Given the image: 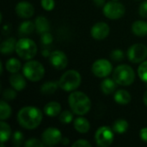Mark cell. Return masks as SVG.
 Here are the masks:
<instances>
[{
    "instance_id": "obj_41",
    "label": "cell",
    "mask_w": 147,
    "mask_h": 147,
    "mask_svg": "<svg viewBox=\"0 0 147 147\" xmlns=\"http://www.w3.org/2000/svg\"><path fill=\"white\" fill-rule=\"evenodd\" d=\"M50 54H51V53H50L49 50H47V49H43V50L41 51V55H42L43 57H45V58H49Z\"/></svg>"
},
{
    "instance_id": "obj_12",
    "label": "cell",
    "mask_w": 147,
    "mask_h": 147,
    "mask_svg": "<svg viewBox=\"0 0 147 147\" xmlns=\"http://www.w3.org/2000/svg\"><path fill=\"white\" fill-rule=\"evenodd\" d=\"M48 59L51 65L56 70H64L68 65V58L66 54L60 50L52 52Z\"/></svg>"
},
{
    "instance_id": "obj_8",
    "label": "cell",
    "mask_w": 147,
    "mask_h": 147,
    "mask_svg": "<svg viewBox=\"0 0 147 147\" xmlns=\"http://www.w3.org/2000/svg\"><path fill=\"white\" fill-rule=\"evenodd\" d=\"M113 128L108 126L99 127L95 134L96 144L100 147H108L112 145L115 140V134Z\"/></svg>"
},
{
    "instance_id": "obj_25",
    "label": "cell",
    "mask_w": 147,
    "mask_h": 147,
    "mask_svg": "<svg viewBox=\"0 0 147 147\" xmlns=\"http://www.w3.org/2000/svg\"><path fill=\"white\" fill-rule=\"evenodd\" d=\"M59 88V82L48 81L44 83L40 87V92L44 95H53Z\"/></svg>"
},
{
    "instance_id": "obj_22",
    "label": "cell",
    "mask_w": 147,
    "mask_h": 147,
    "mask_svg": "<svg viewBox=\"0 0 147 147\" xmlns=\"http://www.w3.org/2000/svg\"><path fill=\"white\" fill-rule=\"evenodd\" d=\"M116 82L114 80V78H105L102 83H101V90L105 95H110L114 92H115L116 90Z\"/></svg>"
},
{
    "instance_id": "obj_15",
    "label": "cell",
    "mask_w": 147,
    "mask_h": 147,
    "mask_svg": "<svg viewBox=\"0 0 147 147\" xmlns=\"http://www.w3.org/2000/svg\"><path fill=\"white\" fill-rule=\"evenodd\" d=\"M9 84L13 89H15L16 91H21L26 88L27 81L24 75H22L18 72L12 73V75L9 78Z\"/></svg>"
},
{
    "instance_id": "obj_38",
    "label": "cell",
    "mask_w": 147,
    "mask_h": 147,
    "mask_svg": "<svg viewBox=\"0 0 147 147\" xmlns=\"http://www.w3.org/2000/svg\"><path fill=\"white\" fill-rule=\"evenodd\" d=\"M92 145L86 140H78L72 144V147H91Z\"/></svg>"
},
{
    "instance_id": "obj_3",
    "label": "cell",
    "mask_w": 147,
    "mask_h": 147,
    "mask_svg": "<svg viewBox=\"0 0 147 147\" xmlns=\"http://www.w3.org/2000/svg\"><path fill=\"white\" fill-rule=\"evenodd\" d=\"M82 78L78 71L69 70L62 74L58 82L59 88H61L63 90L72 92L79 87Z\"/></svg>"
},
{
    "instance_id": "obj_1",
    "label": "cell",
    "mask_w": 147,
    "mask_h": 147,
    "mask_svg": "<svg viewBox=\"0 0 147 147\" xmlns=\"http://www.w3.org/2000/svg\"><path fill=\"white\" fill-rule=\"evenodd\" d=\"M43 119L41 111L34 106H26L22 108L17 114V121L19 125L28 130L37 128Z\"/></svg>"
},
{
    "instance_id": "obj_18",
    "label": "cell",
    "mask_w": 147,
    "mask_h": 147,
    "mask_svg": "<svg viewBox=\"0 0 147 147\" xmlns=\"http://www.w3.org/2000/svg\"><path fill=\"white\" fill-rule=\"evenodd\" d=\"M61 105L58 102H49L44 107V113L50 117H55L61 113Z\"/></svg>"
},
{
    "instance_id": "obj_31",
    "label": "cell",
    "mask_w": 147,
    "mask_h": 147,
    "mask_svg": "<svg viewBox=\"0 0 147 147\" xmlns=\"http://www.w3.org/2000/svg\"><path fill=\"white\" fill-rule=\"evenodd\" d=\"M138 75L143 82L147 83V60L141 62L139 65Z\"/></svg>"
},
{
    "instance_id": "obj_20",
    "label": "cell",
    "mask_w": 147,
    "mask_h": 147,
    "mask_svg": "<svg viewBox=\"0 0 147 147\" xmlns=\"http://www.w3.org/2000/svg\"><path fill=\"white\" fill-rule=\"evenodd\" d=\"M16 42H17V40L13 37H9V38L4 40L1 43L0 52L3 54H10V53H12L14 51H16Z\"/></svg>"
},
{
    "instance_id": "obj_21",
    "label": "cell",
    "mask_w": 147,
    "mask_h": 147,
    "mask_svg": "<svg viewBox=\"0 0 147 147\" xmlns=\"http://www.w3.org/2000/svg\"><path fill=\"white\" fill-rule=\"evenodd\" d=\"M133 33L139 37H145L147 35V22L138 20L132 24Z\"/></svg>"
},
{
    "instance_id": "obj_17",
    "label": "cell",
    "mask_w": 147,
    "mask_h": 147,
    "mask_svg": "<svg viewBox=\"0 0 147 147\" xmlns=\"http://www.w3.org/2000/svg\"><path fill=\"white\" fill-rule=\"evenodd\" d=\"M34 25H35V30L37 33L42 34L46 32H49L50 29V24L49 21L47 17L43 16H39L34 20Z\"/></svg>"
},
{
    "instance_id": "obj_39",
    "label": "cell",
    "mask_w": 147,
    "mask_h": 147,
    "mask_svg": "<svg viewBox=\"0 0 147 147\" xmlns=\"http://www.w3.org/2000/svg\"><path fill=\"white\" fill-rule=\"evenodd\" d=\"M140 136L142 141L147 143V127H143L140 132Z\"/></svg>"
},
{
    "instance_id": "obj_37",
    "label": "cell",
    "mask_w": 147,
    "mask_h": 147,
    "mask_svg": "<svg viewBox=\"0 0 147 147\" xmlns=\"http://www.w3.org/2000/svg\"><path fill=\"white\" fill-rule=\"evenodd\" d=\"M139 14L142 18H147V0L140 3L139 8Z\"/></svg>"
},
{
    "instance_id": "obj_13",
    "label": "cell",
    "mask_w": 147,
    "mask_h": 147,
    "mask_svg": "<svg viewBox=\"0 0 147 147\" xmlns=\"http://www.w3.org/2000/svg\"><path fill=\"white\" fill-rule=\"evenodd\" d=\"M110 32V27L108 23L104 22H99L93 25L90 30L91 36L97 40H102L106 39Z\"/></svg>"
},
{
    "instance_id": "obj_45",
    "label": "cell",
    "mask_w": 147,
    "mask_h": 147,
    "mask_svg": "<svg viewBox=\"0 0 147 147\" xmlns=\"http://www.w3.org/2000/svg\"><path fill=\"white\" fill-rule=\"evenodd\" d=\"M113 1H119V0H113Z\"/></svg>"
},
{
    "instance_id": "obj_24",
    "label": "cell",
    "mask_w": 147,
    "mask_h": 147,
    "mask_svg": "<svg viewBox=\"0 0 147 147\" xmlns=\"http://www.w3.org/2000/svg\"><path fill=\"white\" fill-rule=\"evenodd\" d=\"M35 28V25L31 21H24L18 27V34L20 35H29Z\"/></svg>"
},
{
    "instance_id": "obj_2",
    "label": "cell",
    "mask_w": 147,
    "mask_h": 147,
    "mask_svg": "<svg viewBox=\"0 0 147 147\" xmlns=\"http://www.w3.org/2000/svg\"><path fill=\"white\" fill-rule=\"evenodd\" d=\"M68 103L71 110L77 115H86L91 108L90 97L82 91H72L68 96Z\"/></svg>"
},
{
    "instance_id": "obj_33",
    "label": "cell",
    "mask_w": 147,
    "mask_h": 147,
    "mask_svg": "<svg viewBox=\"0 0 147 147\" xmlns=\"http://www.w3.org/2000/svg\"><path fill=\"white\" fill-rule=\"evenodd\" d=\"M110 58L111 59H113L114 61L119 62L123 60L124 59V53L121 49H114L111 53H110Z\"/></svg>"
},
{
    "instance_id": "obj_26",
    "label": "cell",
    "mask_w": 147,
    "mask_h": 147,
    "mask_svg": "<svg viewBox=\"0 0 147 147\" xmlns=\"http://www.w3.org/2000/svg\"><path fill=\"white\" fill-rule=\"evenodd\" d=\"M5 68L11 74L12 73H16V72H18L21 70L22 63L16 58H10L5 63Z\"/></svg>"
},
{
    "instance_id": "obj_30",
    "label": "cell",
    "mask_w": 147,
    "mask_h": 147,
    "mask_svg": "<svg viewBox=\"0 0 147 147\" xmlns=\"http://www.w3.org/2000/svg\"><path fill=\"white\" fill-rule=\"evenodd\" d=\"M11 140H12V145L16 147L21 146L22 145V142L24 140V136L23 134L21 131H16L12 135H11Z\"/></svg>"
},
{
    "instance_id": "obj_6",
    "label": "cell",
    "mask_w": 147,
    "mask_h": 147,
    "mask_svg": "<svg viewBox=\"0 0 147 147\" xmlns=\"http://www.w3.org/2000/svg\"><path fill=\"white\" fill-rule=\"evenodd\" d=\"M22 72L25 78L31 82H38L45 75V68L41 63L37 60L29 59L22 67Z\"/></svg>"
},
{
    "instance_id": "obj_35",
    "label": "cell",
    "mask_w": 147,
    "mask_h": 147,
    "mask_svg": "<svg viewBox=\"0 0 147 147\" xmlns=\"http://www.w3.org/2000/svg\"><path fill=\"white\" fill-rule=\"evenodd\" d=\"M53 41V37L51 33L46 32V33L41 34V36H40V42L44 46H48V45L52 44Z\"/></svg>"
},
{
    "instance_id": "obj_36",
    "label": "cell",
    "mask_w": 147,
    "mask_h": 147,
    "mask_svg": "<svg viewBox=\"0 0 147 147\" xmlns=\"http://www.w3.org/2000/svg\"><path fill=\"white\" fill-rule=\"evenodd\" d=\"M41 7L47 10V11H51L54 9L55 6V2L54 0H41L40 1Z\"/></svg>"
},
{
    "instance_id": "obj_11",
    "label": "cell",
    "mask_w": 147,
    "mask_h": 147,
    "mask_svg": "<svg viewBox=\"0 0 147 147\" xmlns=\"http://www.w3.org/2000/svg\"><path fill=\"white\" fill-rule=\"evenodd\" d=\"M62 139L61 132L55 127L47 128L41 135V140L47 146H56L62 141Z\"/></svg>"
},
{
    "instance_id": "obj_9",
    "label": "cell",
    "mask_w": 147,
    "mask_h": 147,
    "mask_svg": "<svg viewBox=\"0 0 147 147\" xmlns=\"http://www.w3.org/2000/svg\"><path fill=\"white\" fill-rule=\"evenodd\" d=\"M128 60L134 64H139L146 60L147 58V47L142 43L132 45L127 50Z\"/></svg>"
},
{
    "instance_id": "obj_40",
    "label": "cell",
    "mask_w": 147,
    "mask_h": 147,
    "mask_svg": "<svg viewBox=\"0 0 147 147\" xmlns=\"http://www.w3.org/2000/svg\"><path fill=\"white\" fill-rule=\"evenodd\" d=\"M93 3H95V5L98 6V7H103L105 3V0H92Z\"/></svg>"
},
{
    "instance_id": "obj_27",
    "label": "cell",
    "mask_w": 147,
    "mask_h": 147,
    "mask_svg": "<svg viewBox=\"0 0 147 147\" xmlns=\"http://www.w3.org/2000/svg\"><path fill=\"white\" fill-rule=\"evenodd\" d=\"M112 128L115 133L118 134H123L128 130L129 124L125 119H118L114 122Z\"/></svg>"
},
{
    "instance_id": "obj_5",
    "label": "cell",
    "mask_w": 147,
    "mask_h": 147,
    "mask_svg": "<svg viewBox=\"0 0 147 147\" xmlns=\"http://www.w3.org/2000/svg\"><path fill=\"white\" fill-rule=\"evenodd\" d=\"M37 46L35 42L29 38H21L16 42V53L22 59H32L37 53Z\"/></svg>"
},
{
    "instance_id": "obj_16",
    "label": "cell",
    "mask_w": 147,
    "mask_h": 147,
    "mask_svg": "<svg viewBox=\"0 0 147 147\" xmlns=\"http://www.w3.org/2000/svg\"><path fill=\"white\" fill-rule=\"evenodd\" d=\"M73 127L79 134H87L90 129V123L86 118L83 117V115H79V117L73 121Z\"/></svg>"
},
{
    "instance_id": "obj_28",
    "label": "cell",
    "mask_w": 147,
    "mask_h": 147,
    "mask_svg": "<svg viewBox=\"0 0 147 147\" xmlns=\"http://www.w3.org/2000/svg\"><path fill=\"white\" fill-rule=\"evenodd\" d=\"M11 108L5 100H2L0 102V119L1 121H5L11 115Z\"/></svg>"
},
{
    "instance_id": "obj_43",
    "label": "cell",
    "mask_w": 147,
    "mask_h": 147,
    "mask_svg": "<svg viewBox=\"0 0 147 147\" xmlns=\"http://www.w3.org/2000/svg\"><path fill=\"white\" fill-rule=\"evenodd\" d=\"M62 144H64V145H67V144H69V142H70V140L67 139V138H63L62 139Z\"/></svg>"
},
{
    "instance_id": "obj_29",
    "label": "cell",
    "mask_w": 147,
    "mask_h": 147,
    "mask_svg": "<svg viewBox=\"0 0 147 147\" xmlns=\"http://www.w3.org/2000/svg\"><path fill=\"white\" fill-rule=\"evenodd\" d=\"M73 112L71 110H65V111H62L59 115V121L64 123V124H69L71 123L72 121H74V116H73Z\"/></svg>"
},
{
    "instance_id": "obj_19",
    "label": "cell",
    "mask_w": 147,
    "mask_h": 147,
    "mask_svg": "<svg viewBox=\"0 0 147 147\" xmlns=\"http://www.w3.org/2000/svg\"><path fill=\"white\" fill-rule=\"evenodd\" d=\"M114 99H115V102L120 105H127L131 102L132 96L127 90H118L115 92Z\"/></svg>"
},
{
    "instance_id": "obj_23",
    "label": "cell",
    "mask_w": 147,
    "mask_h": 147,
    "mask_svg": "<svg viewBox=\"0 0 147 147\" xmlns=\"http://www.w3.org/2000/svg\"><path fill=\"white\" fill-rule=\"evenodd\" d=\"M12 133L9 125L4 121H1L0 122V140L1 144H4L11 138Z\"/></svg>"
},
{
    "instance_id": "obj_7",
    "label": "cell",
    "mask_w": 147,
    "mask_h": 147,
    "mask_svg": "<svg viewBox=\"0 0 147 147\" xmlns=\"http://www.w3.org/2000/svg\"><path fill=\"white\" fill-rule=\"evenodd\" d=\"M102 12L107 18L111 20H117L125 15L126 8L121 3L112 0L104 4Z\"/></svg>"
},
{
    "instance_id": "obj_10",
    "label": "cell",
    "mask_w": 147,
    "mask_h": 147,
    "mask_svg": "<svg viewBox=\"0 0 147 147\" xmlns=\"http://www.w3.org/2000/svg\"><path fill=\"white\" fill-rule=\"evenodd\" d=\"M91 71L96 77L105 78L112 72L113 66L109 60L105 59H99L93 63Z\"/></svg>"
},
{
    "instance_id": "obj_44",
    "label": "cell",
    "mask_w": 147,
    "mask_h": 147,
    "mask_svg": "<svg viewBox=\"0 0 147 147\" xmlns=\"http://www.w3.org/2000/svg\"><path fill=\"white\" fill-rule=\"evenodd\" d=\"M0 69H1L0 74H2V73H3V64H2V62H0Z\"/></svg>"
},
{
    "instance_id": "obj_32",
    "label": "cell",
    "mask_w": 147,
    "mask_h": 147,
    "mask_svg": "<svg viewBox=\"0 0 147 147\" xmlns=\"http://www.w3.org/2000/svg\"><path fill=\"white\" fill-rule=\"evenodd\" d=\"M17 96L16 90L15 89H6L3 92V98L5 101H12L15 100Z\"/></svg>"
},
{
    "instance_id": "obj_4",
    "label": "cell",
    "mask_w": 147,
    "mask_h": 147,
    "mask_svg": "<svg viewBox=\"0 0 147 147\" xmlns=\"http://www.w3.org/2000/svg\"><path fill=\"white\" fill-rule=\"evenodd\" d=\"M113 78L118 85L129 86L135 80V72L128 65H120L113 71Z\"/></svg>"
},
{
    "instance_id": "obj_34",
    "label": "cell",
    "mask_w": 147,
    "mask_h": 147,
    "mask_svg": "<svg viewBox=\"0 0 147 147\" xmlns=\"http://www.w3.org/2000/svg\"><path fill=\"white\" fill-rule=\"evenodd\" d=\"M24 146L25 147H43L45 146L44 143L42 142V140H40L38 139L35 138H31L28 140L25 141L24 143Z\"/></svg>"
},
{
    "instance_id": "obj_14",
    "label": "cell",
    "mask_w": 147,
    "mask_h": 147,
    "mask_svg": "<svg viewBox=\"0 0 147 147\" xmlns=\"http://www.w3.org/2000/svg\"><path fill=\"white\" fill-rule=\"evenodd\" d=\"M16 13L21 18H31L34 14V6L28 1H21L16 5Z\"/></svg>"
},
{
    "instance_id": "obj_42",
    "label": "cell",
    "mask_w": 147,
    "mask_h": 147,
    "mask_svg": "<svg viewBox=\"0 0 147 147\" xmlns=\"http://www.w3.org/2000/svg\"><path fill=\"white\" fill-rule=\"evenodd\" d=\"M143 102H144L145 105L147 107V90L145 92V94L143 96Z\"/></svg>"
}]
</instances>
